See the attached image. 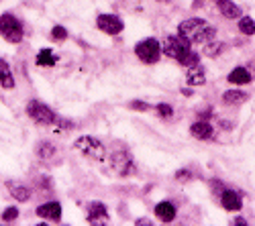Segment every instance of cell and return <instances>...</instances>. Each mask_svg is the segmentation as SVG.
I'll return each mask as SVG.
<instances>
[{"label":"cell","mask_w":255,"mask_h":226,"mask_svg":"<svg viewBox=\"0 0 255 226\" xmlns=\"http://www.w3.org/2000/svg\"><path fill=\"white\" fill-rule=\"evenodd\" d=\"M155 216L161 220V222H172L176 218V208H174V204H169V202H159L157 206H155Z\"/></svg>","instance_id":"9a60e30c"},{"label":"cell","mask_w":255,"mask_h":226,"mask_svg":"<svg viewBox=\"0 0 255 226\" xmlns=\"http://www.w3.org/2000/svg\"><path fill=\"white\" fill-rule=\"evenodd\" d=\"M0 35L6 43H20L23 41V25L16 20V16H12L10 12L0 14Z\"/></svg>","instance_id":"5b68a950"},{"label":"cell","mask_w":255,"mask_h":226,"mask_svg":"<svg viewBox=\"0 0 255 226\" xmlns=\"http://www.w3.org/2000/svg\"><path fill=\"white\" fill-rule=\"evenodd\" d=\"M27 116L41 127H53L57 122H61L59 116L47 104H43V102H39V100H31L27 104Z\"/></svg>","instance_id":"277c9868"},{"label":"cell","mask_w":255,"mask_h":226,"mask_svg":"<svg viewBox=\"0 0 255 226\" xmlns=\"http://www.w3.org/2000/svg\"><path fill=\"white\" fill-rule=\"evenodd\" d=\"M55 55L51 53V49H41L37 53V59H35V64L41 66V68H53L55 66Z\"/></svg>","instance_id":"d6986e66"},{"label":"cell","mask_w":255,"mask_h":226,"mask_svg":"<svg viewBox=\"0 0 255 226\" xmlns=\"http://www.w3.org/2000/svg\"><path fill=\"white\" fill-rule=\"evenodd\" d=\"M157 112H159V116H161V118H169V116L174 114L172 106H167V104H157Z\"/></svg>","instance_id":"484cf974"},{"label":"cell","mask_w":255,"mask_h":226,"mask_svg":"<svg viewBox=\"0 0 255 226\" xmlns=\"http://www.w3.org/2000/svg\"><path fill=\"white\" fill-rule=\"evenodd\" d=\"M186 81L190 86H204L206 84V72H204V68L200 66V64H196V66H190L188 68V72H186Z\"/></svg>","instance_id":"8fae6325"},{"label":"cell","mask_w":255,"mask_h":226,"mask_svg":"<svg viewBox=\"0 0 255 226\" xmlns=\"http://www.w3.org/2000/svg\"><path fill=\"white\" fill-rule=\"evenodd\" d=\"M239 31H241L243 35H255V20L249 18V16H243V18L239 20Z\"/></svg>","instance_id":"7402d4cb"},{"label":"cell","mask_w":255,"mask_h":226,"mask_svg":"<svg viewBox=\"0 0 255 226\" xmlns=\"http://www.w3.org/2000/svg\"><path fill=\"white\" fill-rule=\"evenodd\" d=\"M221 49H223V45L221 43H206V47H204V55H208V57H217L219 53H221Z\"/></svg>","instance_id":"603a6c76"},{"label":"cell","mask_w":255,"mask_h":226,"mask_svg":"<svg viewBox=\"0 0 255 226\" xmlns=\"http://www.w3.org/2000/svg\"><path fill=\"white\" fill-rule=\"evenodd\" d=\"M131 108L133 110H149V104H145V102H133Z\"/></svg>","instance_id":"4316f807"},{"label":"cell","mask_w":255,"mask_h":226,"mask_svg":"<svg viewBox=\"0 0 255 226\" xmlns=\"http://www.w3.org/2000/svg\"><path fill=\"white\" fill-rule=\"evenodd\" d=\"M157 2H169V0H157Z\"/></svg>","instance_id":"83f0119b"},{"label":"cell","mask_w":255,"mask_h":226,"mask_svg":"<svg viewBox=\"0 0 255 226\" xmlns=\"http://www.w3.org/2000/svg\"><path fill=\"white\" fill-rule=\"evenodd\" d=\"M245 100H247V94H243L239 90H229V92L223 94V102L229 104V106H239V104H243Z\"/></svg>","instance_id":"ac0fdd59"},{"label":"cell","mask_w":255,"mask_h":226,"mask_svg":"<svg viewBox=\"0 0 255 226\" xmlns=\"http://www.w3.org/2000/svg\"><path fill=\"white\" fill-rule=\"evenodd\" d=\"M135 55L143 64H157L161 59V43L157 39H143L135 45Z\"/></svg>","instance_id":"8992f818"},{"label":"cell","mask_w":255,"mask_h":226,"mask_svg":"<svg viewBox=\"0 0 255 226\" xmlns=\"http://www.w3.org/2000/svg\"><path fill=\"white\" fill-rule=\"evenodd\" d=\"M96 27H98L102 33H106V35H119V33L125 29L123 20H121L117 14H98Z\"/></svg>","instance_id":"ba28073f"},{"label":"cell","mask_w":255,"mask_h":226,"mask_svg":"<svg viewBox=\"0 0 255 226\" xmlns=\"http://www.w3.org/2000/svg\"><path fill=\"white\" fill-rule=\"evenodd\" d=\"M6 188H8L10 196H12V198H16L18 202H29L31 192H29L27 188H23V186H14L12 181H8V183H6Z\"/></svg>","instance_id":"ffe728a7"},{"label":"cell","mask_w":255,"mask_h":226,"mask_svg":"<svg viewBox=\"0 0 255 226\" xmlns=\"http://www.w3.org/2000/svg\"><path fill=\"white\" fill-rule=\"evenodd\" d=\"M37 216H39V218H45V220L57 222V220L61 218V206H59V202L41 204V206L37 208Z\"/></svg>","instance_id":"30bf717a"},{"label":"cell","mask_w":255,"mask_h":226,"mask_svg":"<svg viewBox=\"0 0 255 226\" xmlns=\"http://www.w3.org/2000/svg\"><path fill=\"white\" fill-rule=\"evenodd\" d=\"M0 86H2L4 90H12L14 88V75H12L8 64L2 57H0Z\"/></svg>","instance_id":"2e32d148"},{"label":"cell","mask_w":255,"mask_h":226,"mask_svg":"<svg viewBox=\"0 0 255 226\" xmlns=\"http://www.w3.org/2000/svg\"><path fill=\"white\" fill-rule=\"evenodd\" d=\"M229 84H237V86H245L251 81V74L245 70V68H235L231 74H229Z\"/></svg>","instance_id":"e0dca14e"},{"label":"cell","mask_w":255,"mask_h":226,"mask_svg":"<svg viewBox=\"0 0 255 226\" xmlns=\"http://www.w3.org/2000/svg\"><path fill=\"white\" fill-rule=\"evenodd\" d=\"M221 204H223V208L229 210V212H239L243 208V200L237 192H233V190H223L221 192Z\"/></svg>","instance_id":"9c48e42d"},{"label":"cell","mask_w":255,"mask_h":226,"mask_svg":"<svg viewBox=\"0 0 255 226\" xmlns=\"http://www.w3.org/2000/svg\"><path fill=\"white\" fill-rule=\"evenodd\" d=\"M16 218H18V210H16V208H6L4 214H2V220H4V222H12V220H16Z\"/></svg>","instance_id":"d4e9b609"},{"label":"cell","mask_w":255,"mask_h":226,"mask_svg":"<svg viewBox=\"0 0 255 226\" xmlns=\"http://www.w3.org/2000/svg\"><path fill=\"white\" fill-rule=\"evenodd\" d=\"M161 51H163L167 57L176 59L178 64L186 66V68L200 64L198 53L192 51V45H190V41H186L182 35H167V37H163V41H161Z\"/></svg>","instance_id":"6da1fadb"},{"label":"cell","mask_w":255,"mask_h":226,"mask_svg":"<svg viewBox=\"0 0 255 226\" xmlns=\"http://www.w3.org/2000/svg\"><path fill=\"white\" fill-rule=\"evenodd\" d=\"M178 35L190 41V45H206L210 41H215L217 29L204 18H186L178 27Z\"/></svg>","instance_id":"7a4b0ae2"},{"label":"cell","mask_w":255,"mask_h":226,"mask_svg":"<svg viewBox=\"0 0 255 226\" xmlns=\"http://www.w3.org/2000/svg\"><path fill=\"white\" fill-rule=\"evenodd\" d=\"M37 155H39L41 159H49V157L55 155V147L51 145V143L43 141V143H39V145H37Z\"/></svg>","instance_id":"44dd1931"},{"label":"cell","mask_w":255,"mask_h":226,"mask_svg":"<svg viewBox=\"0 0 255 226\" xmlns=\"http://www.w3.org/2000/svg\"><path fill=\"white\" fill-rule=\"evenodd\" d=\"M190 135L194 139H200V141H208V139L215 137V129L210 127V122L200 120V122H194V125L190 127Z\"/></svg>","instance_id":"7c38bea8"},{"label":"cell","mask_w":255,"mask_h":226,"mask_svg":"<svg viewBox=\"0 0 255 226\" xmlns=\"http://www.w3.org/2000/svg\"><path fill=\"white\" fill-rule=\"evenodd\" d=\"M111 165H113V171H115L117 175H121V177L133 175V173L137 171L133 157L127 153V151H117V153H113V157H111Z\"/></svg>","instance_id":"52a82bcc"},{"label":"cell","mask_w":255,"mask_h":226,"mask_svg":"<svg viewBox=\"0 0 255 226\" xmlns=\"http://www.w3.org/2000/svg\"><path fill=\"white\" fill-rule=\"evenodd\" d=\"M74 149H78L84 157H88L92 161H104L106 159V147H104V143L98 141L96 137H90V135H84V137L76 139Z\"/></svg>","instance_id":"3957f363"},{"label":"cell","mask_w":255,"mask_h":226,"mask_svg":"<svg viewBox=\"0 0 255 226\" xmlns=\"http://www.w3.org/2000/svg\"><path fill=\"white\" fill-rule=\"evenodd\" d=\"M217 6L225 18H241V8L231 0H217Z\"/></svg>","instance_id":"5bb4252c"},{"label":"cell","mask_w":255,"mask_h":226,"mask_svg":"<svg viewBox=\"0 0 255 226\" xmlns=\"http://www.w3.org/2000/svg\"><path fill=\"white\" fill-rule=\"evenodd\" d=\"M109 220V212H106V206L100 202H92L90 208H88V222L92 224H100Z\"/></svg>","instance_id":"4fadbf2b"},{"label":"cell","mask_w":255,"mask_h":226,"mask_svg":"<svg viewBox=\"0 0 255 226\" xmlns=\"http://www.w3.org/2000/svg\"><path fill=\"white\" fill-rule=\"evenodd\" d=\"M51 39H53V41H66V39H68V31L57 25V27L51 29Z\"/></svg>","instance_id":"cb8c5ba5"}]
</instances>
